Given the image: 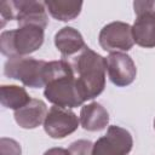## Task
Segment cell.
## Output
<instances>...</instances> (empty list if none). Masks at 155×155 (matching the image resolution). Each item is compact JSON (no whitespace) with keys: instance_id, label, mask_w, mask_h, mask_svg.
<instances>
[{"instance_id":"obj_4","label":"cell","mask_w":155,"mask_h":155,"mask_svg":"<svg viewBox=\"0 0 155 155\" xmlns=\"http://www.w3.org/2000/svg\"><path fill=\"white\" fill-rule=\"evenodd\" d=\"M45 7V2L40 1H1V28L6 24V22L16 19L19 27L36 25L45 29L48 23Z\"/></svg>"},{"instance_id":"obj_12","label":"cell","mask_w":155,"mask_h":155,"mask_svg":"<svg viewBox=\"0 0 155 155\" xmlns=\"http://www.w3.org/2000/svg\"><path fill=\"white\" fill-rule=\"evenodd\" d=\"M47 107L41 99L31 98L24 107L15 110V120L22 128H36L44 124L47 115Z\"/></svg>"},{"instance_id":"obj_5","label":"cell","mask_w":155,"mask_h":155,"mask_svg":"<svg viewBox=\"0 0 155 155\" xmlns=\"http://www.w3.org/2000/svg\"><path fill=\"white\" fill-rule=\"evenodd\" d=\"M46 64L45 61L30 57H12L5 63L4 74L10 79L19 80L28 87L40 88L46 84Z\"/></svg>"},{"instance_id":"obj_8","label":"cell","mask_w":155,"mask_h":155,"mask_svg":"<svg viewBox=\"0 0 155 155\" xmlns=\"http://www.w3.org/2000/svg\"><path fill=\"white\" fill-rule=\"evenodd\" d=\"M98 39L101 47L110 53L128 51L134 44L132 27L125 22H111L104 25Z\"/></svg>"},{"instance_id":"obj_11","label":"cell","mask_w":155,"mask_h":155,"mask_svg":"<svg viewBox=\"0 0 155 155\" xmlns=\"http://www.w3.org/2000/svg\"><path fill=\"white\" fill-rule=\"evenodd\" d=\"M54 45L61 52L62 59H70L87 47L82 35L71 27H64L56 33Z\"/></svg>"},{"instance_id":"obj_13","label":"cell","mask_w":155,"mask_h":155,"mask_svg":"<svg viewBox=\"0 0 155 155\" xmlns=\"http://www.w3.org/2000/svg\"><path fill=\"white\" fill-rule=\"evenodd\" d=\"M80 124L86 131H101L109 122V114L107 109L97 102L84 105L80 111Z\"/></svg>"},{"instance_id":"obj_18","label":"cell","mask_w":155,"mask_h":155,"mask_svg":"<svg viewBox=\"0 0 155 155\" xmlns=\"http://www.w3.org/2000/svg\"><path fill=\"white\" fill-rule=\"evenodd\" d=\"M44 155H70V153L68 151V149H63V148H51L47 151H45Z\"/></svg>"},{"instance_id":"obj_6","label":"cell","mask_w":155,"mask_h":155,"mask_svg":"<svg viewBox=\"0 0 155 155\" xmlns=\"http://www.w3.org/2000/svg\"><path fill=\"white\" fill-rule=\"evenodd\" d=\"M136 21L132 25L134 42L145 48L155 47V1H134Z\"/></svg>"},{"instance_id":"obj_9","label":"cell","mask_w":155,"mask_h":155,"mask_svg":"<svg viewBox=\"0 0 155 155\" xmlns=\"http://www.w3.org/2000/svg\"><path fill=\"white\" fill-rule=\"evenodd\" d=\"M79 119L74 111L58 105L51 107L44 121L45 132L54 139H61L78 130Z\"/></svg>"},{"instance_id":"obj_10","label":"cell","mask_w":155,"mask_h":155,"mask_svg":"<svg viewBox=\"0 0 155 155\" xmlns=\"http://www.w3.org/2000/svg\"><path fill=\"white\" fill-rule=\"evenodd\" d=\"M110 81L117 87L131 85L137 76V68L132 58L124 52H111L105 58Z\"/></svg>"},{"instance_id":"obj_2","label":"cell","mask_w":155,"mask_h":155,"mask_svg":"<svg viewBox=\"0 0 155 155\" xmlns=\"http://www.w3.org/2000/svg\"><path fill=\"white\" fill-rule=\"evenodd\" d=\"M45 78L44 94L53 105L69 109L80 107L84 103L78 91L73 68L68 61L59 59L47 62Z\"/></svg>"},{"instance_id":"obj_19","label":"cell","mask_w":155,"mask_h":155,"mask_svg":"<svg viewBox=\"0 0 155 155\" xmlns=\"http://www.w3.org/2000/svg\"><path fill=\"white\" fill-rule=\"evenodd\" d=\"M154 127H155V120H154Z\"/></svg>"},{"instance_id":"obj_1","label":"cell","mask_w":155,"mask_h":155,"mask_svg":"<svg viewBox=\"0 0 155 155\" xmlns=\"http://www.w3.org/2000/svg\"><path fill=\"white\" fill-rule=\"evenodd\" d=\"M65 61L73 68L78 91L84 102L93 99L104 91L107 61L103 56L87 46L79 54Z\"/></svg>"},{"instance_id":"obj_16","label":"cell","mask_w":155,"mask_h":155,"mask_svg":"<svg viewBox=\"0 0 155 155\" xmlns=\"http://www.w3.org/2000/svg\"><path fill=\"white\" fill-rule=\"evenodd\" d=\"M92 149L93 144L90 140L80 139L73 142L68 148V151L70 153V155H92Z\"/></svg>"},{"instance_id":"obj_3","label":"cell","mask_w":155,"mask_h":155,"mask_svg":"<svg viewBox=\"0 0 155 155\" xmlns=\"http://www.w3.org/2000/svg\"><path fill=\"white\" fill-rule=\"evenodd\" d=\"M44 42V29L36 25H24L13 30H5L0 36V51L4 56L24 57L35 52Z\"/></svg>"},{"instance_id":"obj_17","label":"cell","mask_w":155,"mask_h":155,"mask_svg":"<svg viewBox=\"0 0 155 155\" xmlns=\"http://www.w3.org/2000/svg\"><path fill=\"white\" fill-rule=\"evenodd\" d=\"M21 145L11 138L0 139V155H21Z\"/></svg>"},{"instance_id":"obj_7","label":"cell","mask_w":155,"mask_h":155,"mask_svg":"<svg viewBox=\"0 0 155 155\" xmlns=\"http://www.w3.org/2000/svg\"><path fill=\"white\" fill-rule=\"evenodd\" d=\"M132 145L133 139L131 133L120 126L113 125L93 144L92 155H128Z\"/></svg>"},{"instance_id":"obj_14","label":"cell","mask_w":155,"mask_h":155,"mask_svg":"<svg viewBox=\"0 0 155 155\" xmlns=\"http://www.w3.org/2000/svg\"><path fill=\"white\" fill-rule=\"evenodd\" d=\"M30 97L23 87L16 85H2L0 87V101L2 107L17 110L30 102Z\"/></svg>"},{"instance_id":"obj_15","label":"cell","mask_w":155,"mask_h":155,"mask_svg":"<svg viewBox=\"0 0 155 155\" xmlns=\"http://www.w3.org/2000/svg\"><path fill=\"white\" fill-rule=\"evenodd\" d=\"M45 6L51 16L58 21L68 22L76 18L80 15L82 2L81 1H45Z\"/></svg>"}]
</instances>
